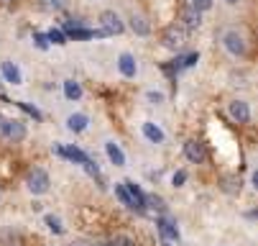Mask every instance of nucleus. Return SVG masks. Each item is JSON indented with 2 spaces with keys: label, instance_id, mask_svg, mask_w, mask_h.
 Instances as JSON below:
<instances>
[{
  "label": "nucleus",
  "instance_id": "nucleus-15",
  "mask_svg": "<svg viewBox=\"0 0 258 246\" xmlns=\"http://www.w3.org/2000/svg\"><path fill=\"white\" fill-rule=\"evenodd\" d=\"M131 28L138 33V36H149L151 33V23L146 21V16H138V13L131 16Z\"/></svg>",
  "mask_w": 258,
  "mask_h": 246
},
{
  "label": "nucleus",
  "instance_id": "nucleus-31",
  "mask_svg": "<svg viewBox=\"0 0 258 246\" xmlns=\"http://www.w3.org/2000/svg\"><path fill=\"white\" fill-rule=\"evenodd\" d=\"M225 3H228V6H238V3H240V0H225Z\"/></svg>",
  "mask_w": 258,
  "mask_h": 246
},
{
  "label": "nucleus",
  "instance_id": "nucleus-20",
  "mask_svg": "<svg viewBox=\"0 0 258 246\" xmlns=\"http://www.w3.org/2000/svg\"><path fill=\"white\" fill-rule=\"evenodd\" d=\"M115 195H118V200H120L125 208L136 210V203L131 200V195H128V190H125V185H123V182H120V185H115Z\"/></svg>",
  "mask_w": 258,
  "mask_h": 246
},
{
  "label": "nucleus",
  "instance_id": "nucleus-3",
  "mask_svg": "<svg viewBox=\"0 0 258 246\" xmlns=\"http://www.w3.org/2000/svg\"><path fill=\"white\" fill-rule=\"evenodd\" d=\"M100 23H102V33L105 36H115V33H123L125 31V23L120 21V16L115 11H102L100 13Z\"/></svg>",
  "mask_w": 258,
  "mask_h": 246
},
{
  "label": "nucleus",
  "instance_id": "nucleus-14",
  "mask_svg": "<svg viewBox=\"0 0 258 246\" xmlns=\"http://www.w3.org/2000/svg\"><path fill=\"white\" fill-rule=\"evenodd\" d=\"M105 152H107V159L113 162L115 167H125V154H123V149L115 141H107L105 144Z\"/></svg>",
  "mask_w": 258,
  "mask_h": 246
},
{
  "label": "nucleus",
  "instance_id": "nucleus-27",
  "mask_svg": "<svg viewBox=\"0 0 258 246\" xmlns=\"http://www.w3.org/2000/svg\"><path fill=\"white\" fill-rule=\"evenodd\" d=\"M184 182H187V172H184V169L174 172V177H171V185H174V187H181Z\"/></svg>",
  "mask_w": 258,
  "mask_h": 246
},
{
  "label": "nucleus",
  "instance_id": "nucleus-34",
  "mask_svg": "<svg viewBox=\"0 0 258 246\" xmlns=\"http://www.w3.org/2000/svg\"><path fill=\"white\" fill-rule=\"evenodd\" d=\"M164 246H169V243H166V241H164Z\"/></svg>",
  "mask_w": 258,
  "mask_h": 246
},
{
  "label": "nucleus",
  "instance_id": "nucleus-22",
  "mask_svg": "<svg viewBox=\"0 0 258 246\" xmlns=\"http://www.w3.org/2000/svg\"><path fill=\"white\" fill-rule=\"evenodd\" d=\"M46 39H49V44H56V46H64V44H67V36H64L61 28H51V31L46 33Z\"/></svg>",
  "mask_w": 258,
  "mask_h": 246
},
{
  "label": "nucleus",
  "instance_id": "nucleus-10",
  "mask_svg": "<svg viewBox=\"0 0 258 246\" xmlns=\"http://www.w3.org/2000/svg\"><path fill=\"white\" fill-rule=\"evenodd\" d=\"M0 72H3L6 82H11V85H23V75H21V67H18L16 62H11V59L0 62Z\"/></svg>",
  "mask_w": 258,
  "mask_h": 246
},
{
  "label": "nucleus",
  "instance_id": "nucleus-29",
  "mask_svg": "<svg viewBox=\"0 0 258 246\" xmlns=\"http://www.w3.org/2000/svg\"><path fill=\"white\" fill-rule=\"evenodd\" d=\"M149 100H151V103H161V100H164V95H161V92H154V90H151V92H149Z\"/></svg>",
  "mask_w": 258,
  "mask_h": 246
},
{
  "label": "nucleus",
  "instance_id": "nucleus-18",
  "mask_svg": "<svg viewBox=\"0 0 258 246\" xmlns=\"http://www.w3.org/2000/svg\"><path fill=\"white\" fill-rule=\"evenodd\" d=\"M143 205H146V210H159L161 216H166V203H164V198L161 195H146L143 198Z\"/></svg>",
  "mask_w": 258,
  "mask_h": 246
},
{
  "label": "nucleus",
  "instance_id": "nucleus-30",
  "mask_svg": "<svg viewBox=\"0 0 258 246\" xmlns=\"http://www.w3.org/2000/svg\"><path fill=\"white\" fill-rule=\"evenodd\" d=\"M6 123H8V118L0 113V136H3V131H6Z\"/></svg>",
  "mask_w": 258,
  "mask_h": 246
},
{
  "label": "nucleus",
  "instance_id": "nucleus-8",
  "mask_svg": "<svg viewBox=\"0 0 258 246\" xmlns=\"http://www.w3.org/2000/svg\"><path fill=\"white\" fill-rule=\"evenodd\" d=\"M3 138H8V141H13V144H21L23 138H26V126H23V121L8 118L6 131H3Z\"/></svg>",
  "mask_w": 258,
  "mask_h": 246
},
{
  "label": "nucleus",
  "instance_id": "nucleus-21",
  "mask_svg": "<svg viewBox=\"0 0 258 246\" xmlns=\"http://www.w3.org/2000/svg\"><path fill=\"white\" fill-rule=\"evenodd\" d=\"M44 223H46V228H49L51 233H64V226H61V218H59V216H51V213H49V216L44 218Z\"/></svg>",
  "mask_w": 258,
  "mask_h": 246
},
{
  "label": "nucleus",
  "instance_id": "nucleus-9",
  "mask_svg": "<svg viewBox=\"0 0 258 246\" xmlns=\"http://www.w3.org/2000/svg\"><path fill=\"white\" fill-rule=\"evenodd\" d=\"M118 69H120L123 77L133 80V77L138 75V62H136V57H133L131 52H123V54L118 57Z\"/></svg>",
  "mask_w": 258,
  "mask_h": 246
},
{
  "label": "nucleus",
  "instance_id": "nucleus-12",
  "mask_svg": "<svg viewBox=\"0 0 258 246\" xmlns=\"http://www.w3.org/2000/svg\"><path fill=\"white\" fill-rule=\"evenodd\" d=\"M141 131H143V136L149 138L151 144H164V138H166V136H164V131H161L156 123H151V121H146V123L141 126Z\"/></svg>",
  "mask_w": 258,
  "mask_h": 246
},
{
  "label": "nucleus",
  "instance_id": "nucleus-7",
  "mask_svg": "<svg viewBox=\"0 0 258 246\" xmlns=\"http://www.w3.org/2000/svg\"><path fill=\"white\" fill-rule=\"evenodd\" d=\"M184 157H187L192 164H202L207 159V149L202 141H197V138H189L187 144H184Z\"/></svg>",
  "mask_w": 258,
  "mask_h": 246
},
{
  "label": "nucleus",
  "instance_id": "nucleus-5",
  "mask_svg": "<svg viewBox=\"0 0 258 246\" xmlns=\"http://www.w3.org/2000/svg\"><path fill=\"white\" fill-rule=\"evenodd\" d=\"M156 228H159V233H161V238H164L166 243L179 241V228H176V221H174V218L159 216V218H156Z\"/></svg>",
  "mask_w": 258,
  "mask_h": 246
},
{
  "label": "nucleus",
  "instance_id": "nucleus-23",
  "mask_svg": "<svg viewBox=\"0 0 258 246\" xmlns=\"http://www.w3.org/2000/svg\"><path fill=\"white\" fill-rule=\"evenodd\" d=\"M223 190H225L228 195H235V192H240V180H238V177H225V185H223Z\"/></svg>",
  "mask_w": 258,
  "mask_h": 246
},
{
  "label": "nucleus",
  "instance_id": "nucleus-28",
  "mask_svg": "<svg viewBox=\"0 0 258 246\" xmlns=\"http://www.w3.org/2000/svg\"><path fill=\"white\" fill-rule=\"evenodd\" d=\"M110 246H136L128 236H115L113 241H110Z\"/></svg>",
  "mask_w": 258,
  "mask_h": 246
},
{
  "label": "nucleus",
  "instance_id": "nucleus-24",
  "mask_svg": "<svg viewBox=\"0 0 258 246\" xmlns=\"http://www.w3.org/2000/svg\"><path fill=\"white\" fill-rule=\"evenodd\" d=\"M33 44H36V49H41V52H46V49L51 46L49 39H46V33H39V31L33 33Z\"/></svg>",
  "mask_w": 258,
  "mask_h": 246
},
{
  "label": "nucleus",
  "instance_id": "nucleus-11",
  "mask_svg": "<svg viewBox=\"0 0 258 246\" xmlns=\"http://www.w3.org/2000/svg\"><path fill=\"white\" fill-rule=\"evenodd\" d=\"M228 111H230L233 121H238V123H248V121H250V108H248L245 100H233V103L228 105Z\"/></svg>",
  "mask_w": 258,
  "mask_h": 246
},
{
  "label": "nucleus",
  "instance_id": "nucleus-17",
  "mask_svg": "<svg viewBox=\"0 0 258 246\" xmlns=\"http://www.w3.org/2000/svg\"><path fill=\"white\" fill-rule=\"evenodd\" d=\"M61 157L64 159H69V162H75V164H85L90 157L82 152V149H77V146H67V149H61Z\"/></svg>",
  "mask_w": 258,
  "mask_h": 246
},
{
  "label": "nucleus",
  "instance_id": "nucleus-6",
  "mask_svg": "<svg viewBox=\"0 0 258 246\" xmlns=\"http://www.w3.org/2000/svg\"><path fill=\"white\" fill-rule=\"evenodd\" d=\"M179 28H200V23H202V13H197L189 3H184L181 8H179Z\"/></svg>",
  "mask_w": 258,
  "mask_h": 246
},
{
  "label": "nucleus",
  "instance_id": "nucleus-4",
  "mask_svg": "<svg viewBox=\"0 0 258 246\" xmlns=\"http://www.w3.org/2000/svg\"><path fill=\"white\" fill-rule=\"evenodd\" d=\"M223 46H225L228 54L243 57V54H245V39H243V33H238V31H225V33H223Z\"/></svg>",
  "mask_w": 258,
  "mask_h": 246
},
{
  "label": "nucleus",
  "instance_id": "nucleus-16",
  "mask_svg": "<svg viewBox=\"0 0 258 246\" xmlns=\"http://www.w3.org/2000/svg\"><path fill=\"white\" fill-rule=\"evenodd\" d=\"M61 87H64L67 100H80V97H82V85H80L77 80H64Z\"/></svg>",
  "mask_w": 258,
  "mask_h": 246
},
{
  "label": "nucleus",
  "instance_id": "nucleus-1",
  "mask_svg": "<svg viewBox=\"0 0 258 246\" xmlns=\"http://www.w3.org/2000/svg\"><path fill=\"white\" fill-rule=\"evenodd\" d=\"M49 185H51V180H49V172H46V169L36 167V169H31V172H28V177H26V187H28L33 195H44V192H49Z\"/></svg>",
  "mask_w": 258,
  "mask_h": 246
},
{
  "label": "nucleus",
  "instance_id": "nucleus-19",
  "mask_svg": "<svg viewBox=\"0 0 258 246\" xmlns=\"http://www.w3.org/2000/svg\"><path fill=\"white\" fill-rule=\"evenodd\" d=\"M67 6V0H39V8L46 13H59Z\"/></svg>",
  "mask_w": 258,
  "mask_h": 246
},
{
  "label": "nucleus",
  "instance_id": "nucleus-2",
  "mask_svg": "<svg viewBox=\"0 0 258 246\" xmlns=\"http://www.w3.org/2000/svg\"><path fill=\"white\" fill-rule=\"evenodd\" d=\"M184 41H187V33H184V28H179V26H166L161 31V46L164 49L176 52V49H181Z\"/></svg>",
  "mask_w": 258,
  "mask_h": 246
},
{
  "label": "nucleus",
  "instance_id": "nucleus-32",
  "mask_svg": "<svg viewBox=\"0 0 258 246\" xmlns=\"http://www.w3.org/2000/svg\"><path fill=\"white\" fill-rule=\"evenodd\" d=\"M95 246H110V243H95Z\"/></svg>",
  "mask_w": 258,
  "mask_h": 246
},
{
  "label": "nucleus",
  "instance_id": "nucleus-13",
  "mask_svg": "<svg viewBox=\"0 0 258 246\" xmlns=\"http://www.w3.org/2000/svg\"><path fill=\"white\" fill-rule=\"evenodd\" d=\"M87 126H90V118H87L85 113H72V116L67 118V128H69L72 133H82Z\"/></svg>",
  "mask_w": 258,
  "mask_h": 246
},
{
  "label": "nucleus",
  "instance_id": "nucleus-25",
  "mask_svg": "<svg viewBox=\"0 0 258 246\" xmlns=\"http://www.w3.org/2000/svg\"><path fill=\"white\" fill-rule=\"evenodd\" d=\"M16 105H18L21 111H26L28 116H33V121H41V118H44L41 111H39V108H33V105H28V103H16Z\"/></svg>",
  "mask_w": 258,
  "mask_h": 246
},
{
  "label": "nucleus",
  "instance_id": "nucleus-33",
  "mask_svg": "<svg viewBox=\"0 0 258 246\" xmlns=\"http://www.w3.org/2000/svg\"><path fill=\"white\" fill-rule=\"evenodd\" d=\"M72 246H80V243H72Z\"/></svg>",
  "mask_w": 258,
  "mask_h": 246
},
{
  "label": "nucleus",
  "instance_id": "nucleus-26",
  "mask_svg": "<svg viewBox=\"0 0 258 246\" xmlns=\"http://www.w3.org/2000/svg\"><path fill=\"white\" fill-rule=\"evenodd\" d=\"M189 6H192L197 13H205V11L212 8V0H189Z\"/></svg>",
  "mask_w": 258,
  "mask_h": 246
}]
</instances>
